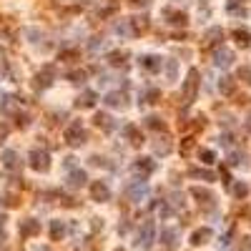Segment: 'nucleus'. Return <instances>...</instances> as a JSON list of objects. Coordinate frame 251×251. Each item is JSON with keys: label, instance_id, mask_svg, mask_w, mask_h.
Wrapping results in <instances>:
<instances>
[{"label": "nucleus", "instance_id": "1", "mask_svg": "<svg viewBox=\"0 0 251 251\" xmlns=\"http://www.w3.org/2000/svg\"><path fill=\"white\" fill-rule=\"evenodd\" d=\"M28 161H31V168L38 171V173L50 171V153L46 149H33L31 156H28Z\"/></svg>", "mask_w": 251, "mask_h": 251}, {"label": "nucleus", "instance_id": "2", "mask_svg": "<svg viewBox=\"0 0 251 251\" xmlns=\"http://www.w3.org/2000/svg\"><path fill=\"white\" fill-rule=\"evenodd\" d=\"M196 91H199V70L188 68L186 81H184V103H194L196 100Z\"/></svg>", "mask_w": 251, "mask_h": 251}, {"label": "nucleus", "instance_id": "3", "mask_svg": "<svg viewBox=\"0 0 251 251\" xmlns=\"http://www.w3.org/2000/svg\"><path fill=\"white\" fill-rule=\"evenodd\" d=\"M63 138H66V143H68V146H73V149H78V146H83V143H85V131H83L81 121H73V123L66 128Z\"/></svg>", "mask_w": 251, "mask_h": 251}, {"label": "nucleus", "instance_id": "4", "mask_svg": "<svg viewBox=\"0 0 251 251\" xmlns=\"http://www.w3.org/2000/svg\"><path fill=\"white\" fill-rule=\"evenodd\" d=\"M131 171H134V176H138L141 181H146L149 176L156 171V161L149 158V156H143V158H136L134 161V166H131Z\"/></svg>", "mask_w": 251, "mask_h": 251}, {"label": "nucleus", "instance_id": "5", "mask_svg": "<svg viewBox=\"0 0 251 251\" xmlns=\"http://www.w3.org/2000/svg\"><path fill=\"white\" fill-rule=\"evenodd\" d=\"M191 196H194V199L199 201V206H201V209H206V211H214V209H216V196L211 194L209 188L194 186V188H191Z\"/></svg>", "mask_w": 251, "mask_h": 251}, {"label": "nucleus", "instance_id": "6", "mask_svg": "<svg viewBox=\"0 0 251 251\" xmlns=\"http://www.w3.org/2000/svg\"><path fill=\"white\" fill-rule=\"evenodd\" d=\"M153 241H156V224H153V221H146V224L141 226V231H138L136 246L138 249H151Z\"/></svg>", "mask_w": 251, "mask_h": 251}, {"label": "nucleus", "instance_id": "7", "mask_svg": "<svg viewBox=\"0 0 251 251\" xmlns=\"http://www.w3.org/2000/svg\"><path fill=\"white\" fill-rule=\"evenodd\" d=\"M53 78H55V68L53 66H46L38 76H35V91H46V88H50L53 85Z\"/></svg>", "mask_w": 251, "mask_h": 251}, {"label": "nucleus", "instance_id": "8", "mask_svg": "<svg viewBox=\"0 0 251 251\" xmlns=\"http://www.w3.org/2000/svg\"><path fill=\"white\" fill-rule=\"evenodd\" d=\"M146 194H149V186H146V181H134V184H128L126 186V199L128 201H141Z\"/></svg>", "mask_w": 251, "mask_h": 251}, {"label": "nucleus", "instance_id": "9", "mask_svg": "<svg viewBox=\"0 0 251 251\" xmlns=\"http://www.w3.org/2000/svg\"><path fill=\"white\" fill-rule=\"evenodd\" d=\"M224 43V31L221 28H209L203 35V48H218Z\"/></svg>", "mask_w": 251, "mask_h": 251}, {"label": "nucleus", "instance_id": "10", "mask_svg": "<svg viewBox=\"0 0 251 251\" xmlns=\"http://www.w3.org/2000/svg\"><path fill=\"white\" fill-rule=\"evenodd\" d=\"M91 196H93V201L103 203V201L111 199V188L106 186V181H93L91 184Z\"/></svg>", "mask_w": 251, "mask_h": 251}, {"label": "nucleus", "instance_id": "11", "mask_svg": "<svg viewBox=\"0 0 251 251\" xmlns=\"http://www.w3.org/2000/svg\"><path fill=\"white\" fill-rule=\"evenodd\" d=\"M18 231H20L23 239H31V236L40 234V221H35V218H23L20 226H18Z\"/></svg>", "mask_w": 251, "mask_h": 251}, {"label": "nucleus", "instance_id": "12", "mask_svg": "<svg viewBox=\"0 0 251 251\" xmlns=\"http://www.w3.org/2000/svg\"><path fill=\"white\" fill-rule=\"evenodd\" d=\"M128 98H126V93H121V91H111V93H106V98H103V103H106L108 108H126L128 103H126Z\"/></svg>", "mask_w": 251, "mask_h": 251}, {"label": "nucleus", "instance_id": "13", "mask_svg": "<svg viewBox=\"0 0 251 251\" xmlns=\"http://www.w3.org/2000/svg\"><path fill=\"white\" fill-rule=\"evenodd\" d=\"M138 66H141L143 70H149V73H161V68H164V61H161L158 55H143L141 61H138Z\"/></svg>", "mask_w": 251, "mask_h": 251}, {"label": "nucleus", "instance_id": "14", "mask_svg": "<svg viewBox=\"0 0 251 251\" xmlns=\"http://www.w3.org/2000/svg\"><path fill=\"white\" fill-rule=\"evenodd\" d=\"M234 61H236V55H234V50H229V48H218L216 55H214V63H216L218 68H229Z\"/></svg>", "mask_w": 251, "mask_h": 251}, {"label": "nucleus", "instance_id": "15", "mask_svg": "<svg viewBox=\"0 0 251 251\" xmlns=\"http://www.w3.org/2000/svg\"><path fill=\"white\" fill-rule=\"evenodd\" d=\"M214 239V231L209 226H203V229H196L194 234H191V244L194 246H203V244H209Z\"/></svg>", "mask_w": 251, "mask_h": 251}, {"label": "nucleus", "instance_id": "16", "mask_svg": "<svg viewBox=\"0 0 251 251\" xmlns=\"http://www.w3.org/2000/svg\"><path fill=\"white\" fill-rule=\"evenodd\" d=\"M123 136L128 138V143H131V146H141V143H143V134H141V128H138V126H134V123L123 126Z\"/></svg>", "mask_w": 251, "mask_h": 251}, {"label": "nucleus", "instance_id": "17", "mask_svg": "<svg viewBox=\"0 0 251 251\" xmlns=\"http://www.w3.org/2000/svg\"><path fill=\"white\" fill-rule=\"evenodd\" d=\"M161 244L166 249H176L179 246V231L176 229H161Z\"/></svg>", "mask_w": 251, "mask_h": 251}, {"label": "nucleus", "instance_id": "18", "mask_svg": "<svg viewBox=\"0 0 251 251\" xmlns=\"http://www.w3.org/2000/svg\"><path fill=\"white\" fill-rule=\"evenodd\" d=\"M93 123H96L100 131H106V134H111V131H116V123H113V118H111L108 113H96Z\"/></svg>", "mask_w": 251, "mask_h": 251}, {"label": "nucleus", "instance_id": "19", "mask_svg": "<svg viewBox=\"0 0 251 251\" xmlns=\"http://www.w3.org/2000/svg\"><path fill=\"white\" fill-rule=\"evenodd\" d=\"M85 181H88V176H85V171H81V168H73V171L68 173V186H70V188H81V186H85Z\"/></svg>", "mask_w": 251, "mask_h": 251}, {"label": "nucleus", "instance_id": "20", "mask_svg": "<svg viewBox=\"0 0 251 251\" xmlns=\"http://www.w3.org/2000/svg\"><path fill=\"white\" fill-rule=\"evenodd\" d=\"M164 18L171 23V25H186L188 23V16H186V13H181V10H164Z\"/></svg>", "mask_w": 251, "mask_h": 251}, {"label": "nucleus", "instance_id": "21", "mask_svg": "<svg viewBox=\"0 0 251 251\" xmlns=\"http://www.w3.org/2000/svg\"><path fill=\"white\" fill-rule=\"evenodd\" d=\"M96 100H98L96 91H83V93L76 98V106H78V108H93Z\"/></svg>", "mask_w": 251, "mask_h": 251}, {"label": "nucleus", "instance_id": "22", "mask_svg": "<svg viewBox=\"0 0 251 251\" xmlns=\"http://www.w3.org/2000/svg\"><path fill=\"white\" fill-rule=\"evenodd\" d=\"M226 10L231 13V16H249V8H246V3L244 0H226Z\"/></svg>", "mask_w": 251, "mask_h": 251}, {"label": "nucleus", "instance_id": "23", "mask_svg": "<svg viewBox=\"0 0 251 251\" xmlns=\"http://www.w3.org/2000/svg\"><path fill=\"white\" fill-rule=\"evenodd\" d=\"M3 166H5L8 171H18V168H20V156H18L16 151H5V153H3Z\"/></svg>", "mask_w": 251, "mask_h": 251}, {"label": "nucleus", "instance_id": "24", "mask_svg": "<svg viewBox=\"0 0 251 251\" xmlns=\"http://www.w3.org/2000/svg\"><path fill=\"white\" fill-rule=\"evenodd\" d=\"M218 91H221V96H231V93L236 91V81H234L231 76H221V81H218Z\"/></svg>", "mask_w": 251, "mask_h": 251}, {"label": "nucleus", "instance_id": "25", "mask_svg": "<svg viewBox=\"0 0 251 251\" xmlns=\"http://www.w3.org/2000/svg\"><path fill=\"white\" fill-rule=\"evenodd\" d=\"M229 186H231V196H234V199L244 201V199L249 196V186H246L244 181H236V184H229Z\"/></svg>", "mask_w": 251, "mask_h": 251}, {"label": "nucleus", "instance_id": "26", "mask_svg": "<svg viewBox=\"0 0 251 251\" xmlns=\"http://www.w3.org/2000/svg\"><path fill=\"white\" fill-rule=\"evenodd\" d=\"M113 31H116L118 35H123V38H136V35H134V28H131V20H128V18H123L121 23H116V28H113Z\"/></svg>", "mask_w": 251, "mask_h": 251}, {"label": "nucleus", "instance_id": "27", "mask_svg": "<svg viewBox=\"0 0 251 251\" xmlns=\"http://www.w3.org/2000/svg\"><path fill=\"white\" fill-rule=\"evenodd\" d=\"M231 35H234V40H236V43H239V46H241V48H246V46H249V43H251V33L246 31V28H236V31H234Z\"/></svg>", "mask_w": 251, "mask_h": 251}, {"label": "nucleus", "instance_id": "28", "mask_svg": "<svg viewBox=\"0 0 251 251\" xmlns=\"http://www.w3.org/2000/svg\"><path fill=\"white\" fill-rule=\"evenodd\" d=\"M153 151L156 153H161V156H166V153H171V138H156L153 141Z\"/></svg>", "mask_w": 251, "mask_h": 251}, {"label": "nucleus", "instance_id": "29", "mask_svg": "<svg viewBox=\"0 0 251 251\" xmlns=\"http://www.w3.org/2000/svg\"><path fill=\"white\" fill-rule=\"evenodd\" d=\"M66 236V226H63V221H50V239L53 241H61Z\"/></svg>", "mask_w": 251, "mask_h": 251}, {"label": "nucleus", "instance_id": "30", "mask_svg": "<svg viewBox=\"0 0 251 251\" xmlns=\"http://www.w3.org/2000/svg\"><path fill=\"white\" fill-rule=\"evenodd\" d=\"M146 128H151V131H166V123H164V118H158V116H149L143 121Z\"/></svg>", "mask_w": 251, "mask_h": 251}, {"label": "nucleus", "instance_id": "31", "mask_svg": "<svg viewBox=\"0 0 251 251\" xmlns=\"http://www.w3.org/2000/svg\"><path fill=\"white\" fill-rule=\"evenodd\" d=\"M128 20H131V28H134V35H141L149 28V20L146 18H128Z\"/></svg>", "mask_w": 251, "mask_h": 251}, {"label": "nucleus", "instance_id": "32", "mask_svg": "<svg viewBox=\"0 0 251 251\" xmlns=\"http://www.w3.org/2000/svg\"><path fill=\"white\" fill-rule=\"evenodd\" d=\"M126 58H128V55H126L123 50H111V53H108V63H111V66H123Z\"/></svg>", "mask_w": 251, "mask_h": 251}, {"label": "nucleus", "instance_id": "33", "mask_svg": "<svg viewBox=\"0 0 251 251\" xmlns=\"http://www.w3.org/2000/svg\"><path fill=\"white\" fill-rule=\"evenodd\" d=\"M141 100H143V103H158V100H161V91H158V88H149V91L143 93Z\"/></svg>", "mask_w": 251, "mask_h": 251}, {"label": "nucleus", "instance_id": "34", "mask_svg": "<svg viewBox=\"0 0 251 251\" xmlns=\"http://www.w3.org/2000/svg\"><path fill=\"white\" fill-rule=\"evenodd\" d=\"M188 176H194V179H203V181H214V179H216L211 171H201V168H191Z\"/></svg>", "mask_w": 251, "mask_h": 251}, {"label": "nucleus", "instance_id": "35", "mask_svg": "<svg viewBox=\"0 0 251 251\" xmlns=\"http://www.w3.org/2000/svg\"><path fill=\"white\" fill-rule=\"evenodd\" d=\"M199 158H201V164H206V166H211L214 161H216V153H214L211 149H203V151H199Z\"/></svg>", "mask_w": 251, "mask_h": 251}, {"label": "nucleus", "instance_id": "36", "mask_svg": "<svg viewBox=\"0 0 251 251\" xmlns=\"http://www.w3.org/2000/svg\"><path fill=\"white\" fill-rule=\"evenodd\" d=\"M16 98H10V96H3V100H0V108H3L5 113H13L16 111V103H13Z\"/></svg>", "mask_w": 251, "mask_h": 251}, {"label": "nucleus", "instance_id": "37", "mask_svg": "<svg viewBox=\"0 0 251 251\" xmlns=\"http://www.w3.org/2000/svg\"><path fill=\"white\" fill-rule=\"evenodd\" d=\"M66 78H68L70 83H83V81H85V70H70Z\"/></svg>", "mask_w": 251, "mask_h": 251}, {"label": "nucleus", "instance_id": "38", "mask_svg": "<svg viewBox=\"0 0 251 251\" xmlns=\"http://www.w3.org/2000/svg\"><path fill=\"white\" fill-rule=\"evenodd\" d=\"M241 161H244V153H239V151L229 153V166H241Z\"/></svg>", "mask_w": 251, "mask_h": 251}, {"label": "nucleus", "instance_id": "39", "mask_svg": "<svg viewBox=\"0 0 251 251\" xmlns=\"http://www.w3.org/2000/svg\"><path fill=\"white\" fill-rule=\"evenodd\" d=\"M78 58V50H63L61 53V61H68V63H73Z\"/></svg>", "mask_w": 251, "mask_h": 251}, {"label": "nucleus", "instance_id": "40", "mask_svg": "<svg viewBox=\"0 0 251 251\" xmlns=\"http://www.w3.org/2000/svg\"><path fill=\"white\" fill-rule=\"evenodd\" d=\"M239 251H251V236H241V241H239Z\"/></svg>", "mask_w": 251, "mask_h": 251}, {"label": "nucleus", "instance_id": "41", "mask_svg": "<svg viewBox=\"0 0 251 251\" xmlns=\"http://www.w3.org/2000/svg\"><path fill=\"white\" fill-rule=\"evenodd\" d=\"M166 70H168V81H176V61H166Z\"/></svg>", "mask_w": 251, "mask_h": 251}, {"label": "nucleus", "instance_id": "42", "mask_svg": "<svg viewBox=\"0 0 251 251\" xmlns=\"http://www.w3.org/2000/svg\"><path fill=\"white\" fill-rule=\"evenodd\" d=\"M158 214H161V218H171V206L168 203H161V209H158Z\"/></svg>", "mask_w": 251, "mask_h": 251}, {"label": "nucleus", "instance_id": "43", "mask_svg": "<svg viewBox=\"0 0 251 251\" xmlns=\"http://www.w3.org/2000/svg\"><path fill=\"white\" fill-rule=\"evenodd\" d=\"M3 203H5V206H18V196L5 194V196H3Z\"/></svg>", "mask_w": 251, "mask_h": 251}, {"label": "nucleus", "instance_id": "44", "mask_svg": "<svg viewBox=\"0 0 251 251\" xmlns=\"http://www.w3.org/2000/svg\"><path fill=\"white\" fill-rule=\"evenodd\" d=\"M8 134H10V128H8V123H3V121H0V143H3V141L8 138Z\"/></svg>", "mask_w": 251, "mask_h": 251}, {"label": "nucleus", "instance_id": "45", "mask_svg": "<svg viewBox=\"0 0 251 251\" xmlns=\"http://www.w3.org/2000/svg\"><path fill=\"white\" fill-rule=\"evenodd\" d=\"M239 78H244V83L251 85V70H249V68H241V70H239Z\"/></svg>", "mask_w": 251, "mask_h": 251}, {"label": "nucleus", "instance_id": "46", "mask_svg": "<svg viewBox=\"0 0 251 251\" xmlns=\"http://www.w3.org/2000/svg\"><path fill=\"white\" fill-rule=\"evenodd\" d=\"M191 149H194V138H184V146H181V151H184V153H188Z\"/></svg>", "mask_w": 251, "mask_h": 251}, {"label": "nucleus", "instance_id": "47", "mask_svg": "<svg viewBox=\"0 0 251 251\" xmlns=\"http://www.w3.org/2000/svg\"><path fill=\"white\" fill-rule=\"evenodd\" d=\"M128 3L134 8H146V5H149V0H128Z\"/></svg>", "mask_w": 251, "mask_h": 251}, {"label": "nucleus", "instance_id": "48", "mask_svg": "<svg viewBox=\"0 0 251 251\" xmlns=\"http://www.w3.org/2000/svg\"><path fill=\"white\" fill-rule=\"evenodd\" d=\"M3 221H5V216H0V244H5V229H3Z\"/></svg>", "mask_w": 251, "mask_h": 251}, {"label": "nucleus", "instance_id": "49", "mask_svg": "<svg viewBox=\"0 0 251 251\" xmlns=\"http://www.w3.org/2000/svg\"><path fill=\"white\" fill-rule=\"evenodd\" d=\"M221 179H224V184H226V186L231 184V179H229V171H226V168H224V171H221Z\"/></svg>", "mask_w": 251, "mask_h": 251}, {"label": "nucleus", "instance_id": "50", "mask_svg": "<svg viewBox=\"0 0 251 251\" xmlns=\"http://www.w3.org/2000/svg\"><path fill=\"white\" fill-rule=\"evenodd\" d=\"M244 126H246V131H249V134H251V116L246 118V123H244Z\"/></svg>", "mask_w": 251, "mask_h": 251}, {"label": "nucleus", "instance_id": "51", "mask_svg": "<svg viewBox=\"0 0 251 251\" xmlns=\"http://www.w3.org/2000/svg\"><path fill=\"white\" fill-rule=\"evenodd\" d=\"M116 251H123V249H116Z\"/></svg>", "mask_w": 251, "mask_h": 251}]
</instances>
